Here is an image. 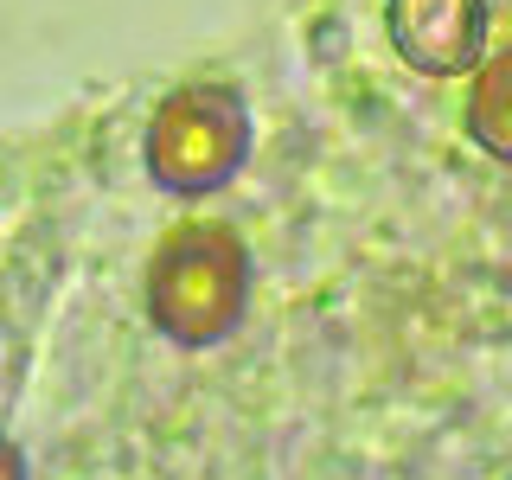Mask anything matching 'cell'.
<instances>
[{
    "label": "cell",
    "instance_id": "1",
    "mask_svg": "<svg viewBox=\"0 0 512 480\" xmlns=\"http://www.w3.org/2000/svg\"><path fill=\"white\" fill-rule=\"evenodd\" d=\"M250 308V250L231 224H186L148 263V314L173 346H218Z\"/></svg>",
    "mask_w": 512,
    "mask_h": 480
},
{
    "label": "cell",
    "instance_id": "2",
    "mask_svg": "<svg viewBox=\"0 0 512 480\" xmlns=\"http://www.w3.org/2000/svg\"><path fill=\"white\" fill-rule=\"evenodd\" d=\"M141 160H148V180L160 192H180V199H199V192H218L244 173L250 160V109L237 84H180L160 96L148 141H141Z\"/></svg>",
    "mask_w": 512,
    "mask_h": 480
},
{
    "label": "cell",
    "instance_id": "3",
    "mask_svg": "<svg viewBox=\"0 0 512 480\" xmlns=\"http://www.w3.org/2000/svg\"><path fill=\"white\" fill-rule=\"evenodd\" d=\"M391 52L423 77H461L487 52V0H391Z\"/></svg>",
    "mask_w": 512,
    "mask_h": 480
},
{
    "label": "cell",
    "instance_id": "4",
    "mask_svg": "<svg viewBox=\"0 0 512 480\" xmlns=\"http://www.w3.org/2000/svg\"><path fill=\"white\" fill-rule=\"evenodd\" d=\"M468 135L493 160H512V45L493 52V64H480L468 90Z\"/></svg>",
    "mask_w": 512,
    "mask_h": 480
},
{
    "label": "cell",
    "instance_id": "5",
    "mask_svg": "<svg viewBox=\"0 0 512 480\" xmlns=\"http://www.w3.org/2000/svg\"><path fill=\"white\" fill-rule=\"evenodd\" d=\"M0 480H20V455H13L7 442H0Z\"/></svg>",
    "mask_w": 512,
    "mask_h": 480
}]
</instances>
